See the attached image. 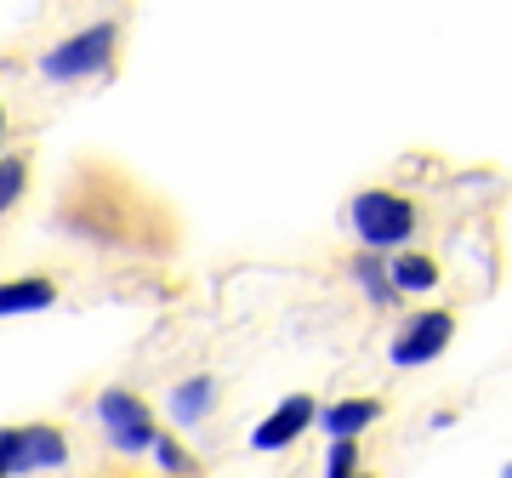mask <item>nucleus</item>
I'll return each mask as SVG.
<instances>
[{
  "label": "nucleus",
  "mask_w": 512,
  "mask_h": 478,
  "mask_svg": "<svg viewBox=\"0 0 512 478\" xmlns=\"http://www.w3.org/2000/svg\"><path fill=\"white\" fill-rule=\"evenodd\" d=\"M114 46H120V23H86V29H74L69 40H57L40 52V74L52 80V86H74V80H97V74L114 69Z\"/></svg>",
  "instance_id": "obj_1"
},
{
  "label": "nucleus",
  "mask_w": 512,
  "mask_h": 478,
  "mask_svg": "<svg viewBox=\"0 0 512 478\" xmlns=\"http://www.w3.org/2000/svg\"><path fill=\"white\" fill-rule=\"evenodd\" d=\"M348 222H353V239L365 245V257H376V251H404L416 239V205L404 200V194H393V188L353 194Z\"/></svg>",
  "instance_id": "obj_2"
},
{
  "label": "nucleus",
  "mask_w": 512,
  "mask_h": 478,
  "mask_svg": "<svg viewBox=\"0 0 512 478\" xmlns=\"http://www.w3.org/2000/svg\"><path fill=\"white\" fill-rule=\"evenodd\" d=\"M97 427H103V439L120 450V456H148L154 450V439H160V427H154V416H148V405L131 393V387H103L92 405Z\"/></svg>",
  "instance_id": "obj_3"
},
{
  "label": "nucleus",
  "mask_w": 512,
  "mask_h": 478,
  "mask_svg": "<svg viewBox=\"0 0 512 478\" xmlns=\"http://www.w3.org/2000/svg\"><path fill=\"white\" fill-rule=\"evenodd\" d=\"M0 461H6V478L57 473V467H69V439H63V427H52V422L0 427Z\"/></svg>",
  "instance_id": "obj_4"
},
{
  "label": "nucleus",
  "mask_w": 512,
  "mask_h": 478,
  "mask_svg": "<svg viewBox=\"0 0 512 478\" xmlns=\"http://www.w3.org/2000/svg\"><path fill=\"white\" fill-rule=\"evenodd\" d=\"M450 336H456V313L444 308H427V313H410L393 342H387V359L399 370H416V365H433L444 348H450Z\"/></svg>",
  "instance_id": "obj_5"
},
{
  "label": "nucleus",
  "mask_w": 512,
  "mask_h": 478,
  "mask_svg": "<svg viewBox=\"0 0 512 478\" xmlns=\"http://www.w3.org/2000/svg\"><path fill=\"white\" fill-rule=\"evenodd\" d=\"M313 416H319V405H313V393H291V399H279L262 422L251 427V450H291L302 433L313 427Z\"/></svg>",
  "instance_id": "obj_6"
},
{
  "label": "nucleus",
  "mask_w": 512,
  "mask_h": 478,
  "mask_svg": "<svg viewBox=\"0 0 512 478\" xmlns=\"http://www.w3.org/2000/svg\"><path fill=\"white\" fill-rule=\"evenodd\" d=\"M313 422L330 433V444H359V433H370V422H382V399H336V405H319Z\"/></svg>",
  "instance_id": "obj_7"
},
{
  "label": "nucleus",
  "mask_w": 512,
  "mask_h": 478,
  "mask_svg": "<svg viewBox=\"0 0 512 478\" xmlns=\"http://www.w3.org/2000/svg\"><path fill=\"white\" fill-rule=\"evenodd\" d=\"M217 405V376H183V382L165 393V416L171 427H200Z\"/></svg>",
  "instance_id": "obj_8"
},
{
  "label": "nucleus",
  "mask_w": 512,
  "mask_h": 478,
  "mask_svg": "<svg viewBox=\"0 0 512 478\" xmlns=\"http://www.w3.org/2000/svg\"><path fill=\"white\" fill-rule=\"evenodd\" d=\"M57 302V285L46 274H23V279H0V319L18 313H46Z\"/></svg>",
  "instance_id": "obj_9"
},
{
  "label": "nucleus",
  "mask_w": 512,
  "mask_h": 478,
  "mask_svg": "<svg viewBox=\"0 0 512 478\" xmlns=\"http://www.w3.org/2000/svg\"><path fill=\"white\" fill-rule=\"evenodd\" d=\"M387 285H393V296L439 291V262L421 257V251H393V262H387Z\"/></svg>",
  "instance_id": "obj_10"
},
{
  "label": "nucleus",
  "mask_w": 512,
  "mask_h": 478,
  "mask_svg": "<svg viewBox=\"0 0 512 478\" xmlns=\"http://www.w3.org/2000/svg\"><path fill=\"white\" fill-rule=\"evenodd\" d=\"M353 285H359V291H365L376 308H393V302H399V296H393V285H387V262L365 257V251L353 257Z\"/></svg>",
  "instance_id": "obj_11"
},
{
  "label": "nucleus",
  "mask_w": 512,
  "mask_h": 478,
  "mask_svg": "<svg viewBox=\"0 0 512 478\" xmlns=\"http://www.w3.org/2000/svg\"><path fill=\"white\" fill-rule=\"evenodd\" d=\"M23 188H29V166H23L18 154H0V217L23 200Z\"/></svg>",
  "instance_id": "obj_12"
},
{
  "label": "nucleus",
  "mask_w": 512,
  "mask_h": 478,
  "mask_svg": "<svg viewBox=\"0 0 512 478\" xmlns=\"http://www.w3.org/2000/svg\"><path fill=\"white\" fill-rule=\"evenodd\" d=\"M325 478H370L359 467V444H330L325 450Z\"/></svg>",
  "instance_id": "obj_13"
},
{
  "label": "nucleus",
  "mask_w": 512,
  "mask_h": 478,
  "mask_svg": "<svg viewBox=\"0 0 512 478\" xmlns=\"http://www.w3.org/2000/svg\"><path fill=\"white\" fill-rule=\"evenodd\" d=\"M148 456L160 461L165 473H183V478L194 473V456H188V450H183L177 439H154V450H148Z\"/></svg>",
  "instance_id": "obj_14"
},
{
  "label": "nucleus",
  "mask_w": 512,
  "mask_h": 478,
  "mask_svg": "<svg viewBox=\"0 0 512 478\" xmlns=\"http://www.w3.org/2000/svg\"><path fill=\"white\" fill-rule=\"evenodd\" d=\"M0 143H6V109H0Z\"/></svg>",
  "instance_id": "obj_15"
},
{
  "label": "nucleus",
  "mask_w": 512,
  "mask_h": 478,
  "mask_svg": "<svg viewBox=\"0 0 512 478\" xmlns=\"http://www.w3.org/2000/svg\"><path fill=\"white\" fill-rule=\"evenodd\" d=\"M501 478H512V467H501Z\"/></svg>",
  "instance_id": "obj_16"
},
{
  "label": "nucleus",
  "mask_w": 512,
  "mask_h": 478,
  "mask_svg": "<svg viewBox=\"0 0 512 478\" xmlns=\"http://www.w3.org/2000/svg\"><path fill=\"white\" fill-rule=\"evenodd\" d=\"M0 478H6V461H0Z\"/></svg>",
  "instance_id": "obj_17"
}]
</instances>
